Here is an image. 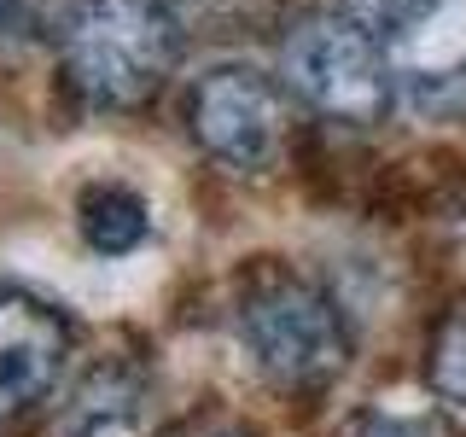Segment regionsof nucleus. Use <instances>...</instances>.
Segmentation results:
<instances>
[{
  "mask_svg": "<svg viewBox=\"0 0 466 437\" xmlns=\"http://www.w3.org/2000/svg\"><path fill=\"white\" fill-rule=\"evenodd\" d=\"M431 373H437V391H443L449 402H461V408H466V320H461L455 332H443Z\"/></svg>",
  "mask_w": 466,
  "mask_h": 437,
  "instance_id": "10",
  "label": "nucleus"
},
{
  "mask_svg": "<svg viewBox=\"0 0 466 437\" xmlns=\"http://www.w3.org/2000/svg\"><path fill=\"white\" fill-rule=\"evenodd\" d=\"M70 361V332L41 298L0 286V420H18L58 385Z\"/></svg>",
  "mask_w": 466,
  "mask_h": 437,
  "instance_id": "6",
  "label": "nucleus"
},
{
  "mask_svg": "<svg viewBox=\"0 0 466 437\" xmlns=\"http://www.w3.org/2000/svg\"><path fill=\"white\" fill-rule=\"evenodd\" d=\"M245 350L274 385H327L350 361V327L339 303L309 280H268L245 298L239 310Z\"/></svg>",
  "mask_w": 466,
  "mask_h": 437,
  "instance_id": "3",
  "label": "nucleus"
},
{
  "mask_svg": "<svg viewBox=\"0 0 466 437\" xmlns=\"http://www.w3.org/2000/svg\"><path fill=\"white\" fill-rule=\"evenodd\" d=\"M431 6H437V0H344V12H350V18H356V24H368L373 36L385 41V47L402 36V29H414V24L426 18Z\"/></svg>",
  "mask_w": 466,
  "mask_h": 437,
  "instance_id": "9",
  "label": "nucleus"
},
{
  "mask_svg": "<svg viewBox=\"0 0 466 437\" xmlns=\"http://www.w3.org/2000/svg\"><path fill=\"white\" fill-rule=\"evenodd\" d=\"M286 82L309 111L332 123H379L397 99V65L390 47L350 12H309L286 36Z\"/></svg>",
  "mask_w": 466,
  "mask_h": 437,
  "instance_id": "2",
  "label": "nucleus"
},
{
  "mask_svg": "<svg viewBox=\"0 0 466 437\" xmlns=\"http://www.w3.org/2000/svg\"><path fill=\"white\" fill-rule=\"evenodd\" d=\"M41 36V0H0V47H29Z\"/></svg>",
  "mask_w": 466,
  "mask_h": 437,
  "instance_id": "11",
  "label": "nucleus"
},
{
  "mask_svg": "<svg viewBox=\"0 0 466 437\" xmlns=\"http://www.w3.org/2000/svg\"><path fill=\"white\" fill-rule=\"evenodd\" d=\"M181 53L169 0H76L65 18V76L82 106L128 111L164 87Z\"/></svg>",
  "mask_w": 466,
  "mask_h": 437,
  "instance_id": "1",
  "label": "nucleus"
},
{
  "mask_svg": "<svg viewBox=\"0 0 466 437\" xmlns=\"http://www.w3.org/2000/svg\"><path fill=\"white\" fill-rule=\"evenodd\" d=\"M187 135L222 169L257 175L286 146V94L257 65H216L187 87Z\"/></svg>",
  "mask_w": 466,
  "mask_h": 437,
  "instance_id": "4",
  "label": "nucleus"
},
{
  "mask_svg": "<svg viewBox=\"0 0 466 437\" xmlns=\"http://www.w3.org/2000/svg\"><path fill=\"white\" fill-rule=\"evenodd\" d=\"M350 437H449V426L420 402H379L356 414Z\"/></svg>",
  "mask_w": 466,
  "mask_h": 437,
  "instance_id": "8",
  "label": "nucleus"
},
{
  "mask_svg": "<svg viewBox=\"0 0 466 437\" xmlns=\"http://www.w3.org/2000/svg\"><path fill=\"white\" fill-rule=\"evenodd\" d=\"M397 94L431 123H466V0H437L414 29L390 41Z\"/></svg>",
  "mask_w": 466,
  "mask_h": 437,
  "instance_id": "5",
  "label": "nucleus"
},
{
  "mask_svg": "<svg viewBox=\"0 0 466 437\" xmlns=\"http://www.w3.org/2000/svg\"><path fill=\"white\" fill-rule=\"evenodd\" d=\"M76 228L82 245L99 257H128L152 239V204H146L128 181H94L76 198Z\"/></svg>",
  "mask_w": 466,
  "mask_h": 437,
  "instance_id": "7",
  "label": "nucleus"
}]
</instances>
